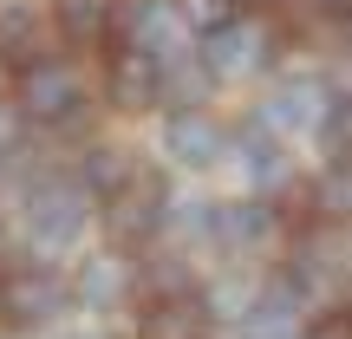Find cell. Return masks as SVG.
<instances>
[{"instance_id": "9c48e42d", "label": "cell", "mask_w": 352, "mask_h": 339, "mask_svg": "<svg viewBox=\"0 0 352 339\" xmlns=\"http://www.w3.org/2000/svg\"><path fill=\"white\" fill-rule=\"evenodd\" d=\"M209 333V307L202 294H176V300H144L138 307V339H202Z\"/></svg>"}, {"instance_id": "ba28073f", "label": "cell", "mask_w": 352, "mask_h": 339, "mask_svg": "<svg viewBox=\"0 0 352 339\" xmlns=\"http://www.w3.org/2000/svg\"><path fill=\"white\" fill-rule=\"evenodd\" d=\"M26 228H33V241H46V248H65V241L85 228V202H78V189H33V202H26Z\"/></svg>"}, {"instance_id": "3957f363", "label": "cell", "mask_w": 352, "mask_h": 339, "mask_svg": "<svg viewBox=\"0 0 352 339\" xmlns=\"http://www.w3.org/2000/svg\"><path fill=\"white\" fill-rule=\"evenodd\" d=\"M104 98H111L118 111H151V105H164V59L144 52V46L111 39V52H104Z\"/></svg>"}, {"instance_id": "277c9868", "label": "cell", "mask_w": 352, "mask_h": 339, "mask_svg": "<svg viewBox=\"0 0 352 339\" xmlns=\"http://www.w3.org/2000/svg\"><path fill=\"white\" fill-rule=\"evenodd\" d=\"M59 20H52V7H33V0H7L0 7V59L13 65V72H26V65L39 59H59Z\"/></svg>"}, {"instance_id": "e0dca14e", "label": "cell", "mask_w": 352, "mask_h": 339, "mask_svg": "<svg viewBox=\"0 0 352 339\" xmlns=\"http://www.w3.org/2000/svg\"><path fill=\"white\" fill-rule=\"evenodd\" d=\"M235 7H261V0H235Z\"/></svg>"}, {"instance_id": "5b68a950", "label": "cell", "mask_w": 352, "mask_h": 339, "mask_svg": "<svg viewBox=\"0 0 352 339\" xmlns=\"http://www.w3.org/2000/svg\"><path fill=\"white\" fill-rule=\"evenodd\" d=\"M65 300H72V287L46 267H13L0 281V320L7 327H46V320L65 314Z\"/></svg>"}, {"instance_id": "30bf717a", "label": "cell", "mask_w": 352, "mask_h": 339, "mask_svg": "<svg viewBox=\"0 0 352 339\" xmlns=\"http://www.w3.org/2000/svg\"><path fill=\"white\" fill-rule=\"evenodd\" d=\"M52 20H59L65 46H111L118 39V0H52Z\"/></svg>"}, {"instance_id": "5bb4252c", "label": "cell", "mask_w": 352, "mask_h": 339, "mask_svg": "<svg viewBox=\"0 0 352 339\" xmlns=\"http://www.w3.org/2000/svg\"><path fill=\"white\" fill-rule=\"evenodd\" d=\"M307 339H352V307H327L307 320Z\"/></svg>"}, {"instance_id": "8992f818", "label": "cell", "mask_w": 352, "mask_h": 339, "mask_svg": "<svg viewBox=\"0 0 352 339\" xmlns=\"http://www.w3.org/2000/svg\"><path fill=\"white\" fill-rule=\"evenodd\" d=\"M274 52V33L261 20H215L202 33V65L209 78H235V72H254V65Z\"/></svg>"}, {"instance_id": "2e32d148", "label": "cell", "mask_w": 352, "mask_h": 339, "mask_svg": "<svg viewBox=\"0 0 352 339\" xmlns=\"http://www.w3.org/2000/svg\"><path fill=\"white\" fill-rule=\"evenodd\" d=\"M13 85H20V72H13V65H7V59H0V98H7V91H13Z\"/></svg>"}, {"instance_id": "7c38bea8", "label": "cell", "mask_w": 352, "mask_h": 339, "mask_svg": "<svg viewBox=\"0 0 352 339\" xmlns=\"http://www.w3.org/2000/svg\"><path fill=\"white\" fill-rule=\"evenodd\" d=\"M314 215H333V222L352 215V157H333V164L314 176Z\"/></svg>"}, {"instance_id": "4fadbf2b", "label": "cell", "mask_w": 352, "mask_h": 339, "mask_svg": "<svg viewBox=\"0 0 352 339\" xmlns=\"http://www.w3.org/2000/svg\"><path fill=\"white\" fill-rule=\"evenodd\" d=\"M320 144H327L333 157H352V98H333L327 111H320Z\"/></svg>"}, {"instance_id": "8fae6325", "label": "cell", "mask_w": 352, "mask_h": 339, "mask_svg": "<svg viewBox=\"0 0 352 339\" xmlns=\"http://www.w3.org/2000/svg\"><path fill=\"white\" fill-rule=\"evenodd\" d=\"M131 170H138V157H131L124 144H91L85 164H78V183H85L91 196H104V189H118Z\"/></svg>"}, {"instance_id": "7a4b0ae2", "label": "cell", "mask_w": 352, "mask_h": 339, "mask_svg": "<svg viewBox=\"0 0 352 339\" xmlns=\"http://www.w3.org/2000/svg\"><path fill=\"white\" fill-rule=\"evenodd\" d=\"M13 98H20V111L33 118V124H52V131H65V124H85V72H78L72 59H39V65H26L20 72V85H13Z\"/></svg>"}, {"instance_id": "52a82bcc", "label": "cell", "mask_w": 352, "mask_h": 339, "mask_svg": "<svg viewBox=\"0 0 352 339\" xmlns=\"http://www.w3.org/2000/svg\"><path fill=\"white\" fill-rule=\"evenodd\" d=\"M164 151L176 157V164H189V170H209L215 157L228 151V131L215 124L209 111L183 105V111H170V124H164Z\"/></svg>"}, {"instance_id": "9a60e30c", "label": "cell", "mask_w": 352, "mask_h": 339, "mask_svg": "<svg viewBox=\"0 0 352 339\" xmlns=\"http://www.w3.org/2000/svg\"><path fill=\"white\" fill-rule=\"evenodd\" d=\"M314 20H333V26H352V0H307Z\"/></svg>"}, {"instance_id": "6da1fadb", "label": "cell", "mask_w": 352, "mask_h": 339, "mask_svg": "<svg viewBox=\"0 0 352 339\" xmlns=\"http://www.w3.org/2000/svg\"><path fill=\"white\" fill-rule=\"evenodd\" d=\"M170 222V189H164V176L157 170H131L118 189H104V202H98V228H104V241L111 248H151L157 241V228Z\"/></svg>"}]
</instances>
